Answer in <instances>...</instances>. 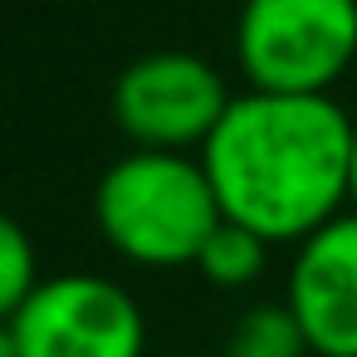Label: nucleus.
<instances>
[{"label":"nucleus","instance_id":"f257e3e1","mask_svg":"<svg viewBox=\"0 0 357 357\" xmlns=\"http://www.w3.org/2000/svg\"><path fill=\"white\" fill-rule=\"evenodd\" d=\"M352 123L333 93H235L201 147L225 220L269 245H298L342 215L352 201Z\"/></svg>","mask_w":357,"mask_h":357},{"label":"nucleus","instance_id":"f03ea898","mask_svg":"<svg viewBox=\"0 0 357 357\" xmlns=\"http://www.w3.org/2000/svg\"><path fill=\"white\" fill-rule=\"evenodd\" d=\"M93 220L108 250L128 264L181 269L201 259L225 211L201 157L132 147L98 176Z\"/></svg>","mask_w":357,"mask_h":357},{"label":"nucleus","instance_id":"7ed1b4c3","mask_svg":"<svg viewBox=\"0 0 357 357\" xmlns=\"http://www.w3.org/2000/svg\"><path fill=\"white\" fill-rule=\"evenodd\" d=\"M235 59L259 93H328L357 69V0H245Z\"/></svg>","mask_w":357,"mask_h":357},{"label":"nucleus","instance_id":"20e7f679","mask_svg":"<svg viewBox=\"0 0 357 357\" xmlns=\"http://www.w3.org/2000/svg\"><path fill=\"white\" fill-rule=\"evenodd\" d=\"M137 298L103 274H54L0 323V357H142Z\"/></svg>","mask_w":357,"mask_h":357},{"label":"nucleus","instance_id":"39448f33","mask_svg":"<svg viewBox=\"0 0 357 357\" xmlns=\"http://www.w3.org/2000/svg\"><path fill=\"white\" fill-rule=\"evenodd\" d=\"M230 103L220 69L186 50H152L113 84V123L132 147L152 152H201Z\"/></svg>","mask_w":357,"mask_h":357},{"label":"nucleus","instance_id":"423d86ee","mask_svg":"<svg viewBox=\"0 0 357 357\" xmlns=\"http://www.w3.org/2000/svg\"><path fill=\"white\" fill-rule=\"evenodd\" d=\"M284 303L303 323L313 357H357V211L298 240Z\"/></svg>","mask_w":357,"mask_h":357},{"label":"nucleus","instance_id":"0eeeda50","mask_svg":"<svg viewBox=\"0 0 357 357\" xmlns=\"http://www.w3.org/2000/svg\"><path fill=\"white\" fill-rule=\"evenodd\" d=\"M264 264H269V240L259 230L240 225V220H220L215 235L206 240L201 259H196V269L206 274V284L225 289V294L230 289H250L264 274Z\"/></svg>","mask_w":357,"mask_h":357},{"label":"nucleus","instance_id":"6e6552de","mask_svg":"<svg viewBox=\"0 0 357 357\" xmlns=\"http://www.w3.org/2000/svg\"><path fill=\"white\" fill-rule=\"evenodd\" d=\"M308 352H313L308 333L289 303H255L230 328L220 357H308Z\"/></svg>","mask_w":357,"mask_h":357},{"label":"nucleus","instance_id":"1a4fd4ad","mask_svg":"<svg viewBox=\"0 0 357 357\" xmlns=\"http://www.w3.org/2000/svg\"><path fill=\"white\" fill-rule=\"evenodd\" d=\"M40 284L45 279H40V259H35L30 235L15 220H6L0 225V313H15Z\"/></svg>","mask_w":357,"mask_h":357},{"label":"nucleus","instance_id":"9d476101","mask_svg":"<svg viewBox=\"0 0 357 357\" xmlns=\"http://www.w3.org/2000/svg\"><path fill=\"white\" fill-rule=\"evenodd\" d=\"M352 211H357V123H352Z\"/></svg>","mask_w":357,"mask_h":357}]
</instances>
